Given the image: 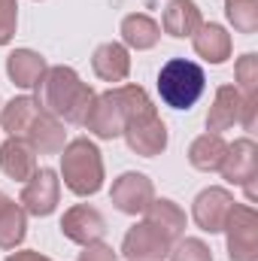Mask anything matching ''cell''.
I'll return each instance as SVG.
<instances>
[{"label":"cell","instance_id":"1","mask_svg":"<svg viewBox=\"0 0 258 261\" xmlns=\"http://www.w3.org/2000/svg\"><path fill=\"white\" fill-rule=\"evenodd\" d=\"M94 88L85 85L73 67H49L37 85V103L43 113L64 119L70 125H85L88 110L94 103Z\"/></svg>","mask_w":258,"mask_h":261},{"label":"cell","instance_id":"2","mask_svg":"<svg viewBox=\"0 0 258 261\" xmlns=\"http://www.w3.org/2000/svg\"><path fill=\"white\" fill-rule=\"evenodd\" d=\"M149 107H152V100L140 85H119V88L104 91V94L94 97V103L88 110V119H85V128L100 140L122 137L131 116H137Z\"/></svg>","mask_w":258,"mask_h":261},{"label":"cell","instance_id":"3","mask_svg":"<svg viewBox=\"0 0 258 261\" xmlns=\"http://www.w3.org/2000/svg\"><path fill=\"white\" fill-rule=\"evenodd\" d=\"M61 176H64L67 189L79 197L100 192V186H104V158H100V149L88 137L70 140L61 149Z\"/></svg>","mask_w":258,"mask_h":261},{"label":"cell","instance_id":"4","mask_svg":"<svg viewBox=\"0 0 258 261\" xmlns=\"http://www.w3.org/2000/svg\"><path fill=\"white\" fill-rule=\"evenodd\" d=\"M203 70L194 61L186 58H173L161 67L158 73V94L167 107L173 110H189L197 103V97L203 94Z\"/></svg>","mask_w":258,"mask_h":261},{"label":"cell","instance_id":"5","mask_svg":"<svg viewBox=\"0 0 258 261\" xmlns=\"http://www.w3.org/2000/svg\"><path fill=\"white\" fill-rule=\"evenodd\" d=\"M222 231H228L231 261H258V213L252 206L234 203Z\"/></svg>","mask_w":258,"mask_h":261},{"label":"cell","instance_id":"6","mask_svg":"<svg viewBox=\"0 0 258 261\" xmlns=\"http://www.w3.org/2000/svg\"><path fill=\"white\" fill-rule=\"evenodd\" d=\"M122 137L128 140L131 152H137V155H143V158H155V155H161V152L167 149V128H164V122L158 119L155 107H149V110L131 116L125 130H122Z\"/></svg>","mask_w":258,"mask_h":261},{"label":"cell","instance_id":"7","mask_svg":"<svg viewBox=\"0 0 258 261\" xmlns=\"http://www.w3.org/2000/svg\"><path fill=\"white\" fill-rule=\"evenodd\" d=\"M222 176L234 186H243L249 200H255V179H258V146L246 137L228 146L225 161H222Z\"/></svg>","mask_w":258,"mask_h":261},{"label":"cell","instance_id":"8","mask_svg":"<svg viewBox=\"0 0 258 261\" xmlns=\"http://www.w3.org/2000/svg\"><path fill=\"white\" fill-rule=\"evenodd\" d=\"M58 197H61V179H58V173L49 170V167H43V170H37L28 179V186L21 189L18 203L31 216H49V213H55Z\"/></svg>","mask_w":258,"mask_h":261},{"label":"cell","instance_id":"9","mask_svg":"<svg viewBox=\"0 0 258 261\" xmlns=\"http://www.w3.org/2000/svg\"><path fill=\"white\" fill-rule=\"evenodd\" d=\"M170 246L173 243L158 228L140 222V225H134L128 234H125L122 255H125V261H164L167 252H170Z\"/></svg>","mask_w":258,"mask_h":261},{"label":"cell","instance_id":"10","mask_svg":"<svg viewBox=\"0 0 258 261\" xmlns=\"http://www.w3.org/2000/svg\"><path fill=\"white\" fill-rule=\"evenodd\" d=\"M110 200L116 203V210H122V213H128V216H140V213H146V206L155 200L152 179L143 176V173H122V176L113 182Z\"/></svg>","mask_w":258,"mask_h":261},{"label":"cell","instance_id":"11","mask_svg":"<svg viewBox=\"0 0 258 261\" xmlns=\"http://www.w3.org/2000/svg\"><path fill=\"white\" fill-rule=\"evenodd\" d=\"M104 231H107L104 216H100L94 206H88V203L70 206V210L64 213V219H61V234H64L67 240L79 243V246L97 243V240L104 237Z\"/></svg>","mask_w":258,"mask_h":261},{"label":"cell","instance_id":"12","mask_svg":"<svg viewBox=\"0 0 258 261\" xmlns=\"http://www.w3.org/2000/svg\"><path fill=\"white\" fill-rule=\"evenodd\" d=\"M231 206H234V197L225 189H203L194 197V206H192L194 225L200 231H207V234H219L225 228V222H228Z\"/></svg>","mask_w":258,"mask_h":261},{"label":"cell","instance_id":"13","mask_svg":"<svg viewBox=\"0 0 258 261\" xmlns=\"http://www.w3.org/2000/svg\"><path fill=\"white\" fill-rule=\"evenodd\" d=\"M0 167L9 179L15 182H28L37 173V152L24 137H9L0 146Z\"/></svg>","mask_w":258,"mask_h":261},{"label":"cell","instance_id":"14","mask_svg":"<svg viewBox=\"0 0 258 261\" xmlns=\"http://www.w3.org/2000/svg\"><path fill=\"white\" fill-rule=\"evenodd\" d=\"M28 143L34 146V152L37 155H58L61 149L67 146V130L64 125L55 119V116H49V113H37V119L31 122V128H28Z\"/></svg>","mask_w":258,"mask_h":261},{"label":"cell","instance_id":"15","mask_svg":"<svg viewBox=\"0 0 258 261\" xmlns=\"http://www.w3.org/2000/svg\"><path fill=\"white\" fill-rule=\"evenodd\" d=\"M240 116H243V97L234 85H222L216 91V100L207 113V130L213 134H222V130L240 125Z\"/></svg>","mask_w":258,"mask_h":261},{"label":"cell","instance_id":"16","mask_svg":"<svg viewBox=\"0 0 258 261\" xmlns=\"http://www.w3.org/2000/svg\"><path fill=\"white\" fill-rule=\"evenodd\" d=\"M203 24L200 18V9L194 0H170L164 15H161V28L164 34L176 37V40H186V37H194V31Z\"/></svg>","mask_w":258,"mask_h":261},{"label":"cell","instance_id":"17","mask_svg":"<svg viewBox=\"0 0 258 261\" xmlns=\"http://www.w3.org/2000/svg\"><path fill=\"white\" fill-rule=\"evenodd\" d=\"M91 67L104 82H125L131 73V55L122 43H104L94 49Z\"/></svg>","mask_w":258,"mask_h":261},{"label":"cell","instance_id":"18","mask_svg":"<svg viewBox=\"0 0 258 261\" xmlns=\"http://www.w3.org/2000/svg\"><path fill=\"white\" fill-rule=\"evenodd\" d=\"M192 46L210 64H222L231 58V34L222 24H200L192 37Z\"/></svg>","mask_w":258,"mask_h":261},{"label":"cell","instance_id":"19","mask_svg":"<svg viewBox=\"0 0 258 261\" xmlns=\"http://www.w3.org/2000/svg\"><path fill=\"white\" fill-rule=\"evenodd\" d=\"M146 219V225H152V228H158L170 243L173 240H179L183 237V231H186V213L173 203V200H167V197H161V200H152L149 206H146V213H143Z\"/></svg>","mask_w":258,"mask_h":261},{"label":"cell","instance_id":"20","mask_svg":"<svg viewBox=\"0 0 258 261\" xmlns=\"http://www.w3.org/2000/svg\"><path fill=\"white\" fill-rule=\"evenodd\" d=\"M46 70L49 67L43 61V55H37L34 49H15L6 58V73L18 88H37Z\"/></svg>","mask_w":258,"mask_h":261},{"label":"cell","instance_id":"21","mask_svg":"<svg viewBox=\"0 0 258 261\" xmlns=\"http://www.w3.org/2000/svg\"><path fill=\"white\" fill-rule=\"evenodd\" d=\"M28 234V213L21 203L0 197V249H15Z\"/></svg>","mask_w":258,"mask_h":261},{"label":"cell","instance_id":"22","mask_svg":"<svg viewBox=\"0 0 258 261\" xmlns=\"http://www.w3.org/2000/svg\"><path fill=\"white\" fill-rule=\"evenodd\" d=\"M40 103L34 97H12L3 110H0V128L6 130L9 137H24L31 122L37 119Z\"/></svg>","mask_w":258,"mask_h":261},{"label":"cell","instance_id":"23","mask_svg":"<svg viewBox=\"0 0 258 261\" xmlns=\"http://www.w3.org/2000/svg\"><path fill=\"white\" fill-rule=\"evenodd\" d=\"M225 152H228V143L222 140V134H203L197 137L189 149V161H192L194 170H219L222 161H225Z\"/></svg>","mask_w":258,"mask_h":261},{"label":"cell","instance_id":"24","mask_svg":"<svg viewBox=\"0 0 258 261\" xmlns=\"http://www.w3.org/2000/svg\"><path fill=\"white\" fill-rule=\"evenodd\" d=\"M122 40H125V46L143 52V49H152V46L161 40V28H158V21H152L149 15L134 12V15H125V18H122Z\"/></svg>","mask_w":258,"mask_h":261},{"label":"cell","instance_id":"25","mask_svg":"<svg viewBox=\"0 0 258 261\" xmlns=\"http://www.w3.org/2000/svg\"><path fill=\"white\" fill-rule=\"evenodd\" d=\"M225 15L237 34L258 31V0H225Z\"/></svg>","mask_w":258,"mask_h":261},{"label":"cell","instance_id":"26","mask_svg":"<svg viewBox=\"0 0 258 261\" xmlns=\"http://www.w3.org/2000/svg\"><path fill=\"white\" fill-rule=\"evenodd\" d=\"M234 73H237V82H240V97L243 100H258V58L252 52H246L237 67H234Z\"/></svg>","mask_w":258,"mask_h":261},{"label":"cell","instance_id":"27","mask_svg":"<svg viewBox=\"0 0 258 261\" xmlns=\"http://www.w3.org/2000/svg\"><path fill=\"white\" fill-rule=\"evenodd\" d=\"M167 258L170 261H213V252H210V246H207L203 240L186 237V240H179L176 246H170Z\"/></svg>","mask_w":258,"mask_h":261},{"label":"cell","instance_id":"28","mask_svg":"<svg viewBox=\"0 0 258 261\" xmlns=\"http://www.w3.org/2000/svg\"><path fill=\"white\" fill-rule=\"evenodd\" d=\"M15 24H18V3L0 0V46H6L15 37Z\"/></svg>","mask_w":258,"mask_h":261},{"label":"cell","instance_id":"29","mask_svg":"<svg viewBox=\"0 0 258 261\" xmlns=\"http://www.w3.org/2000/svg\"><path fill=\"white\" fill-rule=\"evenodd\" d=\"M76 261H119V258H116V252H113L107 243L97 240V243H88V246L79 252V258Z\"/></svg>","mask_w":258,"mask_h":261},{"label":"cell","instance_id":"30","mask_svg":"<svg viewBox=\"0 0 258 261\" xmlns=\"http://www.w3.org/2000/svg\"><path fill=\"white\" fill-rule=\"evenodd\" d=\"M6 261H52V258H46V255H40V252L24 249V252H12V255H6Z\"/></svg>","mask_w":258,"mask_h":261},{"label":"cell","instance_id":"31","mask_svg":"<svg viewBox=\"0 0 258 261\" xmlns=\"http://www.w3.org/2000/svg\"><path fill=\"white\" fill-rule=\"evenodd\" d=\"M0 197H3V195H0Z\"/></svg>","mask_w":258,"mask_h":261}]
</instances>
